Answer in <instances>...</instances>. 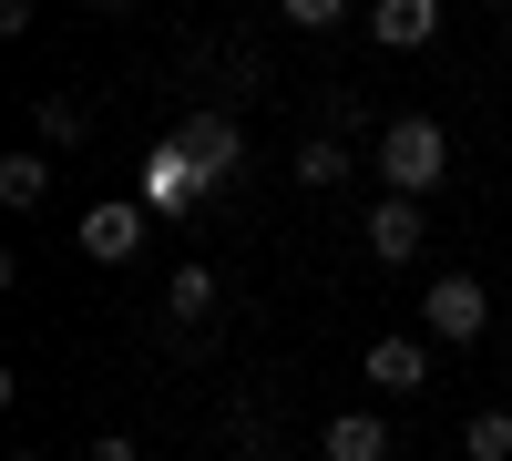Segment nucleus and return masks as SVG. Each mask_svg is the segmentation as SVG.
I'll return each mask as SVG.
<instances>
[{"label": "nucleus", "mask_w": 512, "mask_h": 461, "mask_svg": "<svg viewBox=\"0 0 512 461\" xmlns=\"http://www.w3.org/2000/svg\"><path fill=\"white\" fill-rule=\"evenodd\" d=\"M11 461H31V451H11Z\"/></svg>", "instance_id": "nucleus-18"}, {"label": "nucleus", "mask_w": 512, "mask_h": 461, "mask_svg": "<svg viewBox=\"0 0 512 461\" xmlns=\"http://www.w3.org/2000/svg\"><path fill=\"white\" fill-rule=\"evenodd\" d=\"M502 359H512V328H502Z\"/></svg>", "instance_id": "nucleus-17"}, {"label": "nucleus", "mask_w": 512, "mask_h": 461, "mask_svg": "<svg viewBox=\"0 0 512 461\" xmlns=\"http://www.w3.org/2000/svg\"><path fill=\"white\" fill-rule=\"evenodd\" d=\"M164 318H175V328H205V318H216V277H205V267H175V277H164Z\"/></svg>", "instance_id": "nucleus-10"}, {"label": "nucleus", "mask_w": 512, "mask_h": 461, "mask_svg": "<svg viewBox=\"0 0 512 461\" xmlns=\"http://www.w3.org/2000/svg\"><path fill=\"white\" fill-rule=\"evenodd\" d=\"M420 328H431V339H451V349H472L482 328H492L482 277H431V287H420Z\"/></svg>", "instance_id": "nucleus-2"}, {"label": "nucleus", "mask_w": 512, "mask_h": 461, "mask_svg": "<svg viewBox=\"0 0 512 461\" xmlns=\"http://www.w3.org/2000/svg\"><path fill=\"white\" fill-rule=\"evenodd\" d=\"M297 185H308V195H328V185H349V144H338V134H318V144H297Z\"/></svg>", "instance_id": "nucleus-11"}, {"label": "nucleus", "mask_w": 512, "mask_h": 461, "mask_svg": "<svg viewBox=\"0 0 512 461\" xmlns=\"http://www.w3.org/2000/svg\"><path fill=\"white\" fill-rule=\"evenodd\" d=\"M502 31H512V11H502Z\"/></svg>", "instance_id": "nucleus-19"}, {"label": "nucleus", "mask_w": 512, "mask_h": 461, "mask_svg": "<svg viewBox=\"0 0 512 461\" xmlns=\"http://www.w3.org/2000/svg\"><path fill=\"white\" fill-rule=\"evenodd\" d=\"M359 369H369V390H379V400H410L420 380H431V349H420L410 328H390V339H369V359H359Z\"/></svg>", "instance_id": "nucleus-5"}, {"label": "nucleus", "mask_w": 512, "mask_h": 461, "mask_svg": "<svg viewBox=\"0 0 512 461\" xmlns=\"http://www.w3.org/2000/svg\"><path fill=\"white\" fill-rule=\"evenodd\" d=\"M277 21H287V31H338V0H287Z\"/></svg>", "instance_id": "nucleus-15"}, {"label": "nucleus", "mask_w": 512, "mask_h": 461, "mask_svg": "<svg viewBox=\"0 0 512 461\" xmlns=\"http://www.w3.org/2000/svg\"><path fill=\"white\" fill-rule=\"evenodd\" d=\"M461 451L472 461H512V410H461Z\"/></svg>", "instance_id": "nucleus-12"}, {"label": "nucleus", "mask_w": 512, "mask_h": 461, "mask_svg": "<svg viewBox=\"0 0 512 461\" xmlns=\"http://www.w3.org/2000/svg\"><path fill=\"white\" fill-rule=\"evenodd\" d=\"M328 461H390V410H338L328 421Z\"/></svg>", "instance_id": "nucleus-8"}, {"label": "nucleus", "mask_w": 512, "mask_h": 461, "mask_svg": "<svg viewBox=\"0 0 512 461\" xmlns=\"http://www.w3.org/2000/svg\"><path fill=\"white\" fill-rule=\"evenodd\" d=\"M31 134H41V144H82V103L41 93V103H31Z\"/></svg>", "instance_id": "nucleus-14"}, {"label": "nucleus", "mask_w": 512, "mask_h": 461, "mask_svg": "<svg viewBox=\"0 0 512 461\" xmlns=\"http://www.w3.org/2000/svg\"><path fill=\"white\" fill-rule=\"evenodd\" d=\"M175 154L195 164L205 185H236V164H246V134H236L226 113H185V123H175Z\"/></svg>", "instance_id": "nucleus-3"}, {"label": "nucleus", "mask_w": 512, "mask_h": 461, "mask_svg": "<svg viewBox=\"0 0 512 461\" xmlns=\"http://www.w3.org/2000/svg\"><path fill=\"white\" fill-rule=\"evenodd\" d=\"M82 257H93V267H123V257H144V205L103 195L93 216H82Z\"/></svg>", "instance_id": "nucleus-4"}, {"label": "nucleus", "mask_w": 512, "mask_h": 461, "mask_svg": "<svg viewBox=\"0 0 512 461\" xmlns=\"http://www.w3.org/2000/svg\"><path fill=\"white\" fill-rule=\"evenodd\" d=\"M154 164H164V175H154V195H164V205H205V195H216V185H205V175H195V164H185L175 144H164Z\"/></svg>", "instance_id": "nucleus-13"}, {"label": "nucleus", "mask_w": 512, "mask_h": 461, "mask_svg": "<svg viewBox=\"0 0 512 461\" xmlns=\"http://www.w3.org/2000/svg\"><path fill=\"white\" fill-rule=\"evenodd\" d=\"M82 461H144V451H134V441H123V431H103V441H93V451H82Z\"/></svg>", "instance_id": "nucleus-16"}, {"label": "nucleus", "mask_w": 512, "mask_h": 461, "mask_svg": "<svg viewBox=\"0 0 512 461\" xmlns=\"http://www.w3.org/2000/svg\"><path fill=\"white\" fill-rule=\"evenodd\" d=\"M52 195V154L21 144V154H0V205H41Z\"/></svg>", "instance_id": "nucleus-9"}, {"label": "nucleus", "mask_w": 512, "mask_h": 461, "mask_svg": "<svg viewBox=\"0 0 512 461\" xmlns=\"http://www.w3.org/2000/svg\"><path fill=\"white\" fill-rule=\"evenodd\" d=\"M441 175H451V134H441L431 113H400L390 134H379V185H390V195H410V205H420V195H431Z\"/></svg>", "instance_id": "nucleus-1"}, {"label": "nucleus", "mask_w": 512, "mask_h": 461, "mask_svg": "<svg viewBox=\"0 0 512 461\" xmlns=\"http://www.w3.org/2000/svg\"><path fill=\"white\" fill-rule=\"evenodd\" d=\"M359 246H369L379 267H410V257H420V205H410V195H379L369 226H359Z\"/></svg>", "instance_id": "nucleus-6"}, {"label": "nucleus", "mask_w": 512, "mask_h": 461, "mask_svg": "<svg viewBox=\"0 0 512 461\" xmlns=\"http://www.w3.org/2000/svg\"><path fill=\"white\" fill-rule=\"evenodd\" d=\"M369 41H379V52H420V41H441V0H379Z\"/></svg>", "instance_id": "nucleus-7"}]
</instances>
